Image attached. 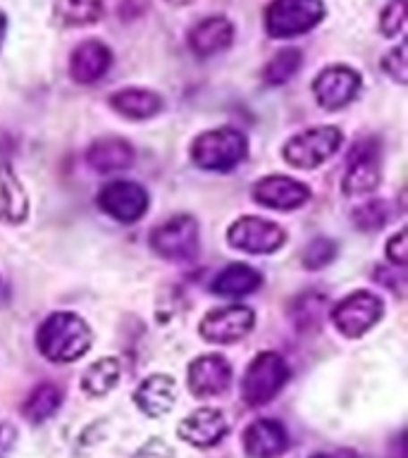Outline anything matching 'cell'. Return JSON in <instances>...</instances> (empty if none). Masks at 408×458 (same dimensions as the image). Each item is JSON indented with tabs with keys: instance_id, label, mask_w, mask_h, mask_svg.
<instances>
[{
	"instance_id": "obj_34",
	"label": "cell",
	"mask_w": 408,
	"mask_h": 458,
	"mask_svg": "<svg viewBox=\"0 0 408 458\" xmlns=\"http://www.w3.org/2000/svg\"><path fill=\"white\" fill-rule=\"evenodd\" d=\"M136 458H174V451H172L170 444H165L163 439L153 437L150 442H146L139 449Z\"/></svg>"
},
{
	"instance_id": "obj_31",
	"label": "cell",
	"mask_w": 408,
	"mask_h": 458,
	"mask_svg": "<svg viewBox=\"0 0 408 458\" xmlns=\"http://www.w3.org/2000/svg\"><path fill=\"white\" fill-rule=\"evenodd\" d=\"M406 20H408L406 0H389L385 10H382V14H379V29H382V34L394 38V36L404 34Z\"/></svg>"
},
{
	"instance_id": "obj_8",
	"label": "cell",
	"mask_w": 408,
	"mask_h": 458,
	"mask_svg": "<svg viewBox=\"0 0 408 458\" xmlns=\"http://www.w3.org/2000/svg\"><path fill=\"white\" fill-rule=\"evenodd\" d=\"M227 242L229 246H234L243 253L265 256V253H275V250L282 249L286 234L277 222L246 215V217L232 222V227L227 229Z\"/></svg>"
},
{
	"instance_id": "obj_3",
	"label": "cell",
	"mask_w": 408,
	"mask_h": 458,
	"mask_svg": "<svg viewBox=\"0 0 408 458\" xmlns=\"http://www.w3.org/2000/svg\"><path fill=\"white\" fill-rule=\"evenodd\" d=\"M325 17L322 0H272L265 10V31L272 38L308 34Z\"/></svg>"
},
{
	"instance_id": "obj_13",
	"label": "cell",
	"mask_w": 408,
	"mask_h": 458,
	"mask_svg": "<svg viewBox=\"0 0 408 458\" xmlns=\"http://www.w3.org/2000/svg\"><path fill=\"white\" fill-rule=\"evenodd\" d=\"M186 382L193 396L199 399H213L227 392L232 382V365L220 353H206V356L193 358L186 372Z\"/></svg>"
},
{
	"instance_id": "obj_20",
	"label": "cell",
	"mask_w": 408,
	"mask_h": 458,
	"mask_svg": "<svg viewBox=\"0 0 408 458\" xmlns=\"http://www.w3.org/2000/svg\"><path fill=\"white\" fill-rule=\"evenodd\" d=\"M86 163L100 174L110 172L129 170L134 165V148L124 139L117 136H103L98 141H93L86 150Z\"/></svg>"
},
{
	"instance_id": "obj_15",
	"label": "cell",
	"mask_w": 408,
	"mask_h": 458,
	"mask_svg": "<svg viewBox=\"0 0 408 458\" xmlns=\"http://www.w3.org/2000/svg\"><path fill=\"white\" fill-rule=\"evenodd\" d=\"M229 432V422L217 408H199L179 422L177 435L196 449H210L220 444Z\"/></svg>"
},
{
	"instance_id": "obj_30",
	"label": "cell",
	"mask_w": 408,
	"mask_h": 458,
	"mask_svg": "<svg viewBox=\"0 0 408 458\" xmlns=\"http://www.w3.org/2000/svg\"><path fill=\"white\" fill-rule=\"evenodd\" d=\"M336 258V243L327 236H318L313 242L308 243L303 253H301V263L308 270H322V267H327L332 260Z\"/></svg>"
},
{
	"instance_id": "obj_26",
	"label": "cell",
	"mask_w": 408,
	"mask_h": 458,
	"mask_svg": "<svg viewBox=\"0 0 408 458\" xmlns=\"http://www.w3.org/2000/svg\"><path fill=\"white\" fill-rule=\"evenodd\" d=\"M60 403H63V394H60L55 385H38L24 401L21 413H24L29 422L38 425V422L48 420L50 415H55Z\"/></svg>"
},
{
	"instance_id": "obj_33",
	"label": "cell",
	"mask_w": 408,
	"mask_h": 458,
	"mask_svg": "<svg viewBox=\"0 0 408 458\" xmlns=\"http://www.w3.org/2000/svg\"><path fill=\"white\" fill-rule=\"evenodd\" d=\"M387 258L392 260L396 267H406L408 265V236L406 229H401L387 242Z\"/></svg>"
},
{
	"instance_id": "obj_36",
	"label": "cell",
	"mask_w": 408,
	"mask_h": 458,
	"mask_svg": "<svg viewBox=\"0 0 408 458\" xmlns=\"http://www.w3.org/2000/svg\"><path fill=\"white\" fill-rule=\"evenodd\" d=\"M7 36V14L0 10V48H3V43H5Z\"/></svg>"
},
{
	"instance_id": "obj_38",
	"label": "cell",
	"mask_w": 408,
	"mask_h": 458,
	"mask_svg": "<svg viewBox=\"0 0 408 458\" xmlns=\"http://www.w3.org/2000/svg\"><path fill=\"white\" fill-rule=\"evenodd\" d=\"M310 458H329V456H325V454H315V456H310Z\"/></svg>"
},
{
	"instance_id": "obj_17",
	"label": "cell",
	"mask_w": 408,
	"mask_h": 458,
	"mask_svg": "<svg viewBox=\"0 0 408 458\" xmlns=\"http://www.w3.org/2000/svg\"><path fill=\"white\" fill-rule=\"evenodd\" d=\"M289 446V437L282 422L260 418L251 422L243 432V449L251 458H277L282 456Z\"/></svg>"
},
{
	"instance_id": "obj_9",
	"label": "cell",
	"mask_w": 408,
	"mask_h": 458,
	"mask_svg": "<svg viewBox=\"0 0 408 458\" xmlns=\"http://www.w3.org/2000/svg\"><path fill=\"white\" fill-rule=\"evenodd\" d=\"M256 325V313L249 306H220L208 310L199 325L200 336L208 344H234L249 335Z\"/></svg>"
},
{
	"instance_id": "obj_27",
	"label": "cell",
	"mask_w": 408,
	"mask_h": 458,
	"mask_svg": "<svg viewBox=\"0 0 408 458\" xmlns=\"http://www.w3.org/2000/svg\"><path fill=\"white\" fill-rule=\"evenodd\" d=\"M301 63H303V53L299 48H282L277 55L272 57L270 63L265 64L263 79L265 84L270 86H282L286 84L289 79L301 70Z\"/></svg>"
},
{
	"instance_id": "obj_14",
	"label": "cell",
	"mask_w": 408,
	"mask_h": 458,
	"mask_svg": "<svg viewBox=\"0 0 408 458\" xmlns=\"http://www.w3.org/2000/svg\"><path fill=\"white\" fill-rule=\"evenodd\" d=\"M308 199H310V189L299 179L285 177V174H270V177H263L253 186V200L256 203L282 210V213L296 210Z\"/></svg>"
},
{
	"instance_id": "obj_25",
	"label": "cell",
	"mask_w": 408,
	"mask_h": 458,
	"mask_svg": "<svg viewBox=\"0 0 408 458\" xmlns=\"http://www.w3.org/2000/svg\"><path fill=\"white\" fill-rule=\"evenodd\" d=\"M120 372L122 368L117 358H100L89 365L81 375V392L89 396H106L117 386Z\"/></svg>"
},
{
	"instance_id": "obj_18",
	"label": "cell",
	"mask_w": 408,
	"mask_h": 458,
	"mask_svg": "<svg viewBox=\"0 0 408 458\" xmlns=\"http://www.w3.org/2000/svg\"><path fill=\"white\" fill-rule=\"evenodd\" d=\"M234 41V24L227 17H206L189 31V48L193 55L213 57L227 50Z\"/></svg>"
},
{
	"instance_id": "obj_5",
	"label": "cell",
	"mask_w": 408,
	"mask_h": 458,
	"mask_svg": "<svg viewBox=\"0 0 408 458\" xmlns=\"http://www.w3.org/2000/svg\"><path fill=\"white\" fill-rule=\"evenodd\" d=\"M342 146V131L329 124L313 127L292 136L282 148L286 165H292L296 170H315L322 163H327Z\"/></svg>"
},
{
	"instance_id": "obj_1",
	"label": "cell",
	"mask_w": 408,
	"mask_h": 458,
	"mask_svg": "<svg viewBox=\"0 0 408 458\" xmlns=\"http://www.w3.org/2000/svg\"><path fill=\"white\" fill-rule=\"evenodd\" d=\"M91 344V327L74 313L48 315L36 332V346L50 363H74L89 353Z\"/></svg>"
},
{
	"instance_id": "obj_37",
	"label": "cell",
	"mask_w": 408,
	"mask_h": 458,
	"mask_svg": "<svg viewBox=\"0 0 408 458\" xmlns=\"http://www.w3.org/2000/svg\"><path fill=\"white\" fill-rule=\"evenodd\" d=\"M170 5H189V3H193V0H167Z\"/></svg>"
},
{
	"instance_id": "obj_10",
	"label": "cell",
	"mask_w": 408,
	"mask_h": 458,
	"mask_svg": "<svg viewBox=\"0 0 408 458\" xmlns=\"http://www.w3.org/2000/svg\"><path fill=\"white\" fill-rule=\"evenodd\" d=\"M382 165H379V146L375 139L361 141L353 146L349 160H346V172H344V193L346 196H361L378 189Z\"/></svg>"
},
{
	"instance_id": "obj_16",
	"label": "cell",
	"mask_w": 408,
	"mask_h": 458,
	"mask_svg": "<svg viewBox=\"0 0 408 458\" xmlns=\"http://www.w3.org/2000/svg\"><path fill=\"white\" fill-rule=\"evenodd\" d=\"M113 64V53L103 41L89 38L79 43L70 55V77L77 84H93L98 81Z\"/></svg>"
},
{
	"instance_id": "obj_4",
	"label": "cell",
	"mask_w": 408,
	"mask_h": 458,
	"mask_svg": "<svg viewBox=\"0 0 408 458\" xmlns=\"http://www.w3.org/2000/svg\"><path fill=\"white\" fill-rule=\"evenodd\" d=\"M286 379H289V365L285 358L275 351H263L246 368L242 382L243 401L249 406H265L282 392Z\"/></svg>"
},
{
	"instance_id": "obj_7",
	"label": "cell",
	"mask_w": 408,
	"mask_h": 458,
	"mask_svg": "<svg viewBox=\"0 0 408 458\" xmlns=\"http://www.w3.org/2000/svg\"><path fill=\"white\" fill-rule=\"evenodd\" d=\"M149 242L165 260H189L199 250V222L191 215H174L150 232Z\"/></svg>"
},
{
	"instance_id": "obj_21",
	"label": "cell",
	"mask_w": 408,
	"mask_h": 458,
	"mask_svg": "<svg viewBox=\"0 0 408 458\" xmlns=\"http://www.w3.org/2000/svg\"><path fill=\"white\" fill-rule=\"evenodd\" d=\"M163 106L160 93L150 91V89H139V86H129V89L115 91L110 96V107L127 120H150L163 110Z\"/></svg>"
},
{
	"instance_id": "obj_19",
	"label": "cell",
	"mask_w": 408,
	"mask_h": 458,
	"mask_svg": "<svg viewBox=\"0 0 408 458\" xmlns=\"http://www.w3.org/2000/svg\"><path fill=\"white\" fill-rule=\"evenodd\" d=\"M134 401L149 418L167 415L177 403V382L170 375H150L136 386Z\"/></svg>"
},
{
	"instance_id": "obj_35",
	"label": "cell",
	"mask_w": 408,
	"mask_h": 458,
	"mask_svg": "<svg viewBox=\"0 0 408 458\" xmlns=\"http://www.w3.org/2000/svg\"><path fill=\"white\" fill-rule=\"evenodd\" d=\"M14 429L10 425H0V458L10 456V451L14 446Z\"/></svg>"
},
{
	"instance_id": "obj_23",
	"label": "cell",
	"mask_w": 408,
	"mask_h": 458,
	"mask_svg": "<svg viewBox=\"0 0 408 458\" xmlns=\"http://www.w3.org/2000/svg\"><path fill=\"white\" fill-rule=\"evenodd\" d=\"M263 277L256 267H251L246 263H234L227 265L225 270L213 279V289L215 293L220 296H246V293H253L260 286Z\"/></svg>"
},
{
	"instance_id": "obj_6",
	"label": "cell",
	"mask_w": 408,
	"mask_h": 458,
	"mask_svg": "<svg viewBox=\"0 0 408 458\" xmlns=\"http://www.w3.org/2000/svg\"><path fill=\"white\" fill-rule=\"evenodd\" d=\"M385 313V303L372 292H353L332 308V325L346 339H358L370 332Z\"/></svg>"
},
{
	"instance_id": "obj_24",
	"label": "cell",
	"mask_w": 408,
	"mask_h": 458,
	"mask_svg": "<svg viewBox=\"0 0 408 458\" xmlns=\"http://www.w3.org/2000/svg\"><path fill=\"white\" fill-rule=\"evenodd\" d=\"M103 13H106L103 0H57L53 17L60 27L77 29L96 24Z\"/></svg>"
},
{
	"instance_id": "obj_32",
	"label": "cell",
	"mask_w": 408,
	"mask_h": 458,
	"mask_svg": "<svg viewBox=\"0 0 408 458\" xmlns=\"http://www.w3.org/2000/svg\"><path fill=\"white\" fill-rule=\"evenodd\" d=\"M382 70L399 84H406L408 81V55H406V43H399L396 48L389 50L385 57H382Z\"/></svg>"
},
{
	"instance_id": "obj_2",
	"label": "cell",
	"mask_w": 408,
	"mask_h": 458,
	"mask_svg": "<svg viewBox=\"0 0 408 458\" xmlns=\"http://www.w3.org/2000/svg\"><path fill=\"white\" fill-rule=\"evenodd\" d=\"M249 153L246 136L234 127L208 129L191 143V160L206 172H229Z\"/></svg>"
},
{
	"instance_id": "obj_22",
	"label": "cell",
	"mask_w": 408,
	"mask_h": 458,
	"mask_svg": "<svg viewBox=\"0 0 408 458\" xmlns=\"http://www.w3.org/2000/svg\"><path fill=\"white\" fill-rule=\"evenodd\" d=\"M29 199L10 165H0V220L20 225L27 220Z\"/></svg>"
},
{
	"instance_id": "obj_29",
	"label": "cell",
	"mask_w": 408,
	"mask_h": 458,
	"mask_svg": "<svg viewBox=\"0 0 408 458\" xmlns=\"http://www.w3.org/2000/svg\"><path fill=\"white\" fill-rule=\"evenodd\" d=\"M325 306H327V301H325L322 293H303V296H299L292 310L293 320H296V327L310 329L315 327V325H320Z\"/></svg>"
},
{
	"instance_id": "obj_11",
	"label": "cell",
	"mask_w": 408,
	"mask_h": 458,
	"mask_svg": "<svg viewBox=\"0 0 408 458\" xmlns=\"http://www.w3.org/2000/svg\"><path fill=\"white\" fill-rule=\"evenodd\" d=\"M361 91V74L349 64H332L315 77L313 96L325 110L346 107Z\"/></svg>"
},
{
	"instance_id": "obj_28",
	"label": "cell",
	"mask_w": 408,
	"mask_h": 458,
	"mask_svg": "<svg viewBox=\"0 0 408 458\" xmlns=\"http://www.w3.org/2000/svg\"><path fill=\"white\" fill-rule=\"evenodd\" d=\"M351 220L361 232H378L392 220V206L387 200H368L363 206H358L351 215Z\"/></svg>"
},
{
	"instance_id": "obj_12",
	"label": "cell",
	"mask_w": 408,
	"mask_h": 458,
	"mask_svg": "<svg viewBox=\"0 0 408 458\" xmlns=\"http://www.w3.org/2000/svg\"><path fill=\"white\" fill-rule=\"evenodd\" d=\"M98 206L117 222H136L149 210V193L134 182H113L100 189Z\"/></svg>"
}]
</instances>
